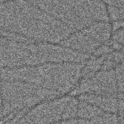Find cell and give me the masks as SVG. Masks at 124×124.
Instances as JSON below:
<instances>
[{
    "label": "cell",
    "instance_id": "obj_1",
    "mask_svg": "<svg viewBox=\"0 0 124 124\" xmlns=\"http://www.w3.org/2000/svg\"><path fill=\"white\" fill-rule=\"evenodd\" d=\"M2 100L0 94V119L2 118Z\"/></svg>",
    "mask_w": 124,
    "mask_h": 124
},
{
    "label": "cell",
    "instance_id": "obj_2",
    "mask_svg": "<svg viewBox=\"0 0 124 124\" xmlns=\"http://www.w3.org/2000/svg\"><path fill=\"white\" fill-rule=\"evenodd\" d=\"M10 0H0V3L7 2V1H10Z\"/></svg>",
    "mask_w": 124,
    "mask_h": 124
}]
</instances>
